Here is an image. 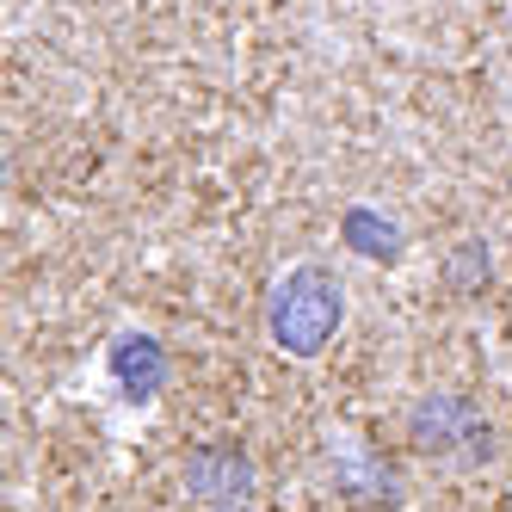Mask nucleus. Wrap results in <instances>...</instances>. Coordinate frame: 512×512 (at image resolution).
<instances>
[{
    "instance_id": "f257e3e1",
    "label": "nucleus",
    "mask_w": 512,
    "mask_h": 512,
    "mask_svg": "<svg viewBox=\"0 0 512 512\" xmlns=\"http://www.w3.org/2000/svg\"><path fill=\"white\" fill-rule=\"evenodd\" d=\"M266 321H272L278 352L315 358L346 321V290H340V278L327 266H297V272H284V284L272 290V315Z\"/></svg>"
},
{
    "instance_id": "f03ea898",
    "label": "nucleus",
    "mask_w": 512,
    "mask_h": 512,
    "mask_svg": "<svg viewBox=\"0 0 512 512\" xmlns=\"http://www.w3.org/2000/svg\"><path fill=\"white\" fill-rule=\"evenodd\" d=\"M408 432L432 457H488V420L463 395H426L408 414Z\"/></svg>"
},
{
    "instance_id": "7ed1b4c3",
    "label": "nucleus",
    "mask_w": 512,
    "mask_h": 512,
    "mask_svg": "<svg viewBox=\"0 0 512 512\" xmlns=\"http://www.w3.org/2000/svg\"><path fill=\"white\" fill-rule=\"evenodd\" d=\"M186 488L198 500H241L253 488V463H247L241 445H204L186 463Z\"/></svg>"
},
{
    "instance_id": "20e7f679",
    "label": "nucleus",
    "mask_w": 512,
    "mask_h": 512,
    "mask_svg": "<svg viewBox=\"0 0 512 512\" xmlns=\"http://www.w3.org/2000/svg\"><path fill=\"white\" fill-rule=\"evenodd\" d=\"M112 377H118L124 395L149 401V395L167 383V358H161V346H155L149 334H124V340L112 346Z\"/></svg>"
},
{
    "instance_id": "39448f33",
    "label": "nucleus",
    "mask_w": 512,
    "mask_h": 512,
    "mask_svg": "<svg viewBox=\"0 0 512 512\" xmlns=\"http://www.w3.org/2000/svg\"><path fill=\"white\" fill-rule=\"evenodd\" d=\"M346 241H352L358 253H371V260H395V253H401V235H395L389 223H377L371 210H352V216H346Z\"/></svg>"
},
{
    "instance_id": "423d86ee",
    "label": "nucleus",
    "mask_w": 512,
    "mask_h": 512,
    "mask_svg": "<svg viewBox=\"0 0 512 512\" xmlns=\"http://www.w3.org/2000/svg\"><path fill=\"white\" fill-rule=\"evenodd\" d=\"M216 512H235V506H216Z\"/></svg>"
}]
</instances>
